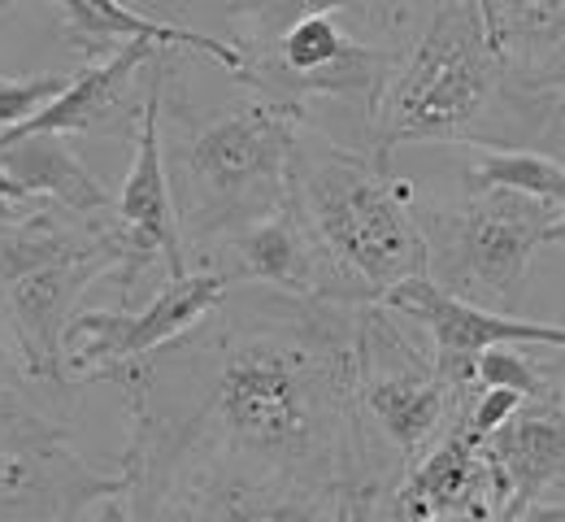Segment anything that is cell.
Listing matches in <instances>:
<instances>
[{
    "instance_id": "cell-3",
    "label": "cell",
    "mask_w": 565,
    "mask_h": 522,
    "mask_svg": "<svg viewBox=\"0 0 565 522\" xmlns=\"http://www.w3.org/2000/svg\"><path fill=\"white\" fill-rule=\"evenodd\" d=\"M287 179L291 210L335 266L353 305H379L392 288L426 275L414 192L392 166L300 122Z\"/></svg>"
},
{
    "instance_id": "cell-5",
    "label": "cell",
    "mask_w": 565,
    "mask_h": 522,
    "mask_svg": "<svg viewBox=\"0 0 565 522\" xmlns=\"http://www.w3.org/2000/svg\"><path fill=\"white\" fill-rule=\"evenodd\" d=\"M122 270V235L105 219L66 223L49 205L31 219L0 226V313L13 331L18 362L35 383L66 392L62 335L71 327L78 297L100 279Z\"/></svg>"
},
{
    "instance_id": "cell-18",
    "label": "cell",
    "mask_w": 565,
    "mask_h": 522,
    "mask_svg": "<svg viewBox=\"0 0 565 522\" xmlns=\"http://www.w3.org/2000/svg\"><path fill=\"white\" fill-rule=\"evenodd\" d=\"M62 13V35L74 53H83V62L109 57L122 44H157V49H192L205 53L210 62H217L222 71L239 75L244 71V53L231 40H213L205 31L166 22V18H148L140 9L122 4V0H49Z\"/></svg>"
},
{
    "instance_id": "cell-17",
    "label": "cell",
    "mask_w": 565,
    "mask_h": 522,
    "mask_svg": "<svg viewBox=\"0 0 565 522\" xmlns=\"http://www.w3.org/2000/svg\"><path fill=\"white\" fill-rule=\"evenodd\" d=\"M435 514L495 522V492L488 461L457 423L426 448V457L396 488V519L401 522H423Z\"/></svg>"
},
{
    "instance_id": "cell-14",
    "label": "cell",
    "mask_w": 565,
    "mask_h": 522,
    "mask_svg": "<svg viewBox=\"0 0 565 522\" xmlns=\"http://www.w3.org/2000/svg\"><path fill=\"white\" fill-rule=\"evenodd\" d=\"M213 253L226 257V266H222L226 284H257V288H270L282 297L353 305L344 297V284H340L335 266L327 262V253L318 248L309 226L300 223V214L291 210V196H287L282 210L239 226L235 235H226Z\"/></svg>"
},
{
    "instance_id": "cell-2",
    "label": "cell",
    "mask_w": 565,
    "mask_h": 522,
    "mask_svg": "<svg viewBox=\"0 0 565 522\" xmlns=\"http://www.w3.org/2000/svg\"><path fill=\"white\" fill-rule=\"evenodd\" d=\"M383 22L401 35L392 71L365 118V152L383 166L401 149H531L553 100L522 92L488 44L479 0H396Z\"/></svg>"
},
{
    "instance_id": "cell-30",
    "label": "cell",
    "mask_w": 565,
    "mask_h": 522,
    "mask_svg": "<svg viewBox=\"0 0 565 522\" xmlns=\"http://www.w3.org/2000/svg\"><path fill=\"white\" fill-rule=\"evenodd\" d=\"M361 510H365V505H356V501H340V505L331 510V522H361Z\"/></svg>"
},
{
    "instance_id": "cell-10",
    "label": "cell",
    "mask_w": 565,
    "mask_h": 522,
    "mask_svg": "<svg viewBox=\"0 0 565 522\" xmlns=\"http://www.w3.org/2000/svg\"><path fill=\"white\" fill-rule=\"evenodd\" d=\"M226 288L231 284L222 270H188L183 279H170L143 309H74L62 335L71 387L114 383L127 366L188 335L226 297Z\"/></svg>"
},
{
    "instance_id": "cell-6",
    "label": "cell",
    "mask_w": 565,
    "mask_h": 522,
    "mask_svg": "<svg viewBox=\"0 0 565 522\" xmlns=\"http://www.w3.org/2000/svg\"><path fill=\"white\" fill-rule=\"evenodd\" d=\"M44 392L49 383H35L0 344V522H83L127 492L122 475L78 457Z\"/></svg>"
},
{
    "instance_id": "cell-4",
    "label": "cell",
    "mask_w": 565,
    "mask_h": 522,
    "mask_svg": "<svg viewBox=\"0 0 565 522\" xmlns=\"http://www.w3.org/2000/svg\"><path fill=\"white\" fill-rule=\"evenodd\" d=\"M300 122V109H287L257 92L231 100L213 118L174 122L166 170L183 248L192 244L210 257L226 235L287 205L291 145Z\"/></svg>"
},
{
    "instance_id": "cell-1",
    "label": "cell",
    "mask_w": 565,
    "mask_h": 522,
    "mask_svg": "<svg viewBox=\"0 0 565 522\" xmlns=\"http://www.w3.org/2000/svg\"><path fill=\"white\" fill-rule=\"evenodd\" d=\"M356 309L231 284L188 335L118 374L131 522H313L379 501Z\"/></svg>"
},
{
    "instance_id": "cell-32",
    "label": "cell",
    "mask_w": 565,
    "mask_h": 522,
    "mask_svg": "<svg viewBox=\"0 0 565 522\" xmlns=\"http://www.w3.org/2000/svg\"><path fill=\"white\" fill-rule=\"evenodd\" d=\"M553 396H557V401H562V405H565V371H562V383L553 387Z\"/></svg>"
},
{
    "instance_id": "cell-24",
    "label": "cell",
    "mask_w": 565,
    "mask_h": 522,
    "mask_svg": "<svg viewBox=\"0 0 565 522\" xmlns=\"http://www.w3.org/2000/svg\"><path fill=\"white\" fill-rule=\"evenodd\" d=\"M40 205H44V201L22 196V192L0 174V226H13V223H22V219H31Z\"/></svg>"
},
{
    "instance_id": "cell-16",
    "label": "cell",
    "mask_w": 565,
    "mask_h": 522,
    "mask_svg": "<svg viewBox=\"0 0 565 522\" xmlns=\"http://www.w3.org/2000/svg\"><path fill=\"white\" fill-rule=\"evenodd\" d=\"M504 75L540 100L565 96V0H479Z\"/></svg>"
},
{
    "instance_id": "cell-8",
    "label": "cell",
    "mask_w": 565,
    "mask_h": 522,
    "mask_svg": "<svg viewBox=\"0 0 565 522\" xmlns=\"http://www.w3.org/2000/svg\"><path fill=\"white\" fill-rule=\"evenodd\" d=\"M470 396L444 383L435 358L418 349L401 313L387 305L356 309V409L370 427V440L379 436L392 448L401 475L423 461L426 448L457 423Z\"/></svg>"
},
{
    "instance_id": "cell-7",
    "label": "cell",
    "mask_w": 565,
    "mask_h": 522,
    "mask_svg": "<svg viewBox=\"0 0 565 522\" xmlns=\"http://www.w3.org/2000/svg\"><path fill=\"white\" fill-rule=\"evenodd\" d=\"M414 214L426 235V279L435 288L522 318L531 262L544 248V231L557 210L504 188H466L461 201Z\"/></svg>"
},
{
    "instance_id": "cell-12",
    "label": "cell",
    "mask_w": 565,
    "mask_h": 522,
    "mask_svg": "<svg viewBox=\"0 0 565 522\" xmlns=\"http://www.w3.org/2000/svg\"><path fill=\"white\" fill-rule=\"evenodd\" d=\"M392 313L418 322L430 335V358L435 371L444 374V383L461 396L475 392V366L479 358L495 344H526V349H565L562 322H531V318H513V313H495L483 305L452 297L444 288H435L426 275L392 288L379 300Z\"/></svg>"
},
{
    "instance_id": "cell-25",
    "label": "cell",
    "mask_w": 565,
    "mask_h": 522,
    "mask_svg": "<svg viewBox=\"0 0 565 522\" xmlns=\"http://www.w3.org/2000/svg\"><path fill=\"white\" fill-rule=\"evenodd\" d=\"M540 152L557 157L565 166V96L557 100V109H553V118H548V131H544V140H540Z\"/></svg>"
},
{
    "instance_id": "cell-33",
    "label": "cell",
    "mask_w": 565,
    "mask_h": 522,
    "mask_svg": "<svg viewBox=\"0 0 565 522\" xmlns=\"http://www.w3.org/2000/svg\"><path fill=\"white\" fill-rule=\"evenodd\" d=\"M9 4H13V0H0V9H9Z\"/></svg>"
},
{
    "instance_id": "cell-26",
    "label": "cell",
    "mask_w": 565,
    "mask_h": 522,
    "mask_svg": "<svg viewBox=\"0 0 565 522\" xmlns=\"http://www.w3.org/2000/svg\"><path fill=\"white\" fill-rule=\"evenodd\" d=\"M513 522H565V501H535L531 510H522Z\"/></svg>"
},
{
    "instance_id": "cell-23",
    "label": "cell",
    "mask_w": 565,
    "mask_h": 522,
    "mask_svg": "<svg viewBox=\"0 0 565 522\" xmlns=\"http://www.w3.org/2000/svg\"><path fill=\"white\" fill-rule=\"evenodd\" d=\"M71 87V75H18L0 78V131L31 118L40 105H49L57 92Z\"/></svg>"
},
{
    "instance_id": "cell-27",
    "label": "cell",
    "mask_w": 565,
    "mask_h": 522,
    "mask_svg": "<svg viewBox=\"0 0 565 522\" xmlns=\"http://www.w3.org/2000/svg\"><path fill=\"white\" fill-rule=\"evenodd\" d=\"M83 522H131V514H127V505H122V497H118V501H105L92 519H83Z\"/></svg>"
},
{
    "instance_id": "cell-22",
    "label": "cell",
    "mask_w": 565,
    "mask_h": 522,
    "mask_svg": "<svg viewBox=\"0 0 565 522\" xmlns=\"http://www.w3.org/2000/svg\"><path fill=\"white\" fill-rule=\"evenodd\" d=\"M475 383L479 387H509L526 401H548L553 387H548V374L540 371L526 353V344H495L479 358L475 366Z\"/></svg>"
},
{
    "instance_id": "cell-11",
    "label": "cell",
    "mask_w": 565,
    "mask_h": 522,
    "mask_svg": "<svg viewBox=\"0 0 565 522\" xmlns=\"http://www.w3.org/2000/svg\"><path fill=\"white\" fill-rule=\"evenodd\" d=\"M166 71H170V53H161L148 71V92H143L140 122H136V157H131V170L109 214V223L122 235V270L114 275L122 284V297H131L136 279L148 266H166L170 279L188 275V248L179 231V210H174L170 170H166V140H161Z\"/></svg>"
},
{
    "instance_id": "cell-21",
    "label": "cell",
    "mask_w": 565,
    "mask_h": 522,
    "mask_svg": "<svg viewBox=\"0 0 565 522\" xmlns=\"http://www.w3.org/2000/svg\"><path fill=\"white\" fill-rule=\"evenodd\" d=\"M466 188L488 192L504 188L518 196H531L548 210H565V166L540 149H466Z\"/></svg>"
},
{
    "instance_id": "cell-19",
    "label": "cell",
    "mask_w": 565,
    "mask_h": 522,
    "mask_svg": "<svg viewBox=\"0 0 565 522\" xmlns=\"http://www.w3.org/2000/svg\"><path fill=\"white\" fill-rule=\"evenodd\" d=\"M0 174L31 201H53L74 219L114 214V192L87 170V161L62 136H31L0 152Z\"/></svg>"
},
{
    "instance_id": "cell-31",
    "label": "cell",
    "mask_w": 565,
    "mask_h": 522,
    "mask_svg": "<svg viewBox=\"0 0 565 522\" xmlns=\"http://www.w3.org/2000/svg\"><path fill=\"white\" fill-rule=\"evenodd\" d=\"M423 522H470V519H457V514H435V519H423Z\"/></svg>"
},
{
    "instance_id": "cell-20",
    "label": "cell",
    "mask_w": 565,
    "mask_h": 522,
    "mask_svg": "<svg viewBox=\"0 0 565 522\" xmlns=\"http://www.w3.org/2000/svg\"><path fill=\"white\" fill-rule=\"evenodd\" d=\"M226 18V40L248 57L279 44L282 31H291L305 18H344V13H370L379 0H213Z\"/></svg>"
},
{
    "instance_id": "cell-15",
    "label": "cell",
    "mask_w": 565,
    "mask_h": 522,
    "mask_svg": "<svg viewBox=\"0 0 565 522\" xmlns=\"http://www.w3.org/2000/svg\"><path fill=\"white\" fill-rule=\"evenodd\" d=\"M483 461L492 475L495 522H513L548 492H565V405L522 401V409L483 440Z\"/></svg>"
},
{
    "instance_id": "cell-29",
    "label": "cell",
    "mask_w": 565,
    "mask_h": 522,
    "mask_svg": "<svg viewBox=\"0 0 565 522\" xmlns=\"http://www.w3.org/2000/svg\"><path fill=\"white\" fill-rule=\"evenodd\" d=\"M544 248H565V210L544 231Z\"/></svg>"
},
{
    "instance_id": "cell-28",
    "label": "cell",
    "mask_w": 565,
    "mask_h": 522,
    "mask_svg": "<svg viewBox=\"0 0 565 522\" xmlns=\"http://www.w3.org/2000/svg\"><path fill=\"white\" fill-rule=\"evenodd\" d=\"M122 4H131V9H140L152 18V9H196L192 0H122Z\"/></svg>"
},
{
    "instance_id": "cell-13",
    "label": "cell",
    "mask_w": 565,
    "mask_h": 522,
    "mask_svg": "<svg viewBox=\"0 0 565 522\" xmlns=\"http://www.w3.org/2000/svg\"><path fill=\"white\" fill-rule=\"evenodd\" d=\"M161 53L174 49H157V44H122L118 53L87 62L78 75H71V87L57 92L49 105H40L31 118H22L18 127L0 131V152L31 140V136H87V131H114L127 127L136 136L140 122L143 92H148V71Z\"/></svg>"
},
{
    "instance_id": "cell-9",
    "label": "cell",
    "mask_w": 565,
    "mask_h": 522,
    "mask_svg": "<svg viewBox=\"0 0 565 522\" xmlns=\"http://www.w3.org/2000/svg\"><path fill=\"white\" fill-rule=\"evenodd\" d=\"M387 71H392L387 44L356 40L340 26V18H305L291 31H282L279 44L248 57L235 78L248 92L300 114L309 100H344L361 109V118H370Z\"/></svg>"
}]
</instances>
